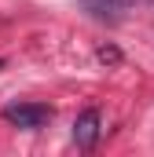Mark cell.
Listing matches in <instances>:
<instances>
[{
	"label": "cell",
	"instance_id": "6da1fadb",
	"mask_svg": "<svg viewBox=\"0 0 154 157\" xmlns=\"http://www.w3.org/2000/svg\"><path fill=\"white\" fill-rule=\"evenodd\" d=\"M4 121L15 128H40L51 121V110L44 102H11V106H4Z\"/></svg>",
	"mask_w": 154,
	"mask_h": 157
},
{
	"label": "cell",
	"instance_id": "7a4b0ae2",
	"mask_svg": "<svg viewBox=\"0 0 154 157\" xmlns=\"http://www.w3.org/2000/svg\"><path fill=\"white\" fill-rule=\"evenodd\" d=\"M95 139H99V110H84V113L74 121V143L81 150H92Z\"/></svg>",
	"mask_w": 154,
	"mask_h": 157
},
{
	"label": "cell",
	"instance_id": "3957f363",
	"mask_svg": "<svg viewBox=\"0 0 154 157\" xmlns=\"http://www.w3.org/2000/svg\"><path fill=\"white\" fill-rule=\"evenodd\" d=\"M132 4H140V0H84V7L95 18H121Z\"/></svg>",
	"mask_w": 154,
	"mask_h": 157
},
{
	"label": "cell",
	"instance_id": "277c9868",
	"mask_svg": "<svg viewBox=\"0 0 154 157\" xmlns=\"http://www.w3.org/2000/svg\"><path fill=\"white\" fill-rule=\"evenodd\" d=\"M99 62H121V51L117 48H99Z\"/></svg>",
	"mask_w": 154,
	"mask_h": 157
},
{
	"label": "cell",
	"instance_id": "5b68a950",
	"mask_svg": "<svg viewBox=\"0 0 154 157\" xmlns=\"http://www.w3.org/2000/svg\"><path fill=\"white\" fill-rule=\"evenodd\" d=\"M0 66H4V59H0Z\"/></svg>",
	"mask_w": 154,
	"mask_h": 157
}]
</instances>
